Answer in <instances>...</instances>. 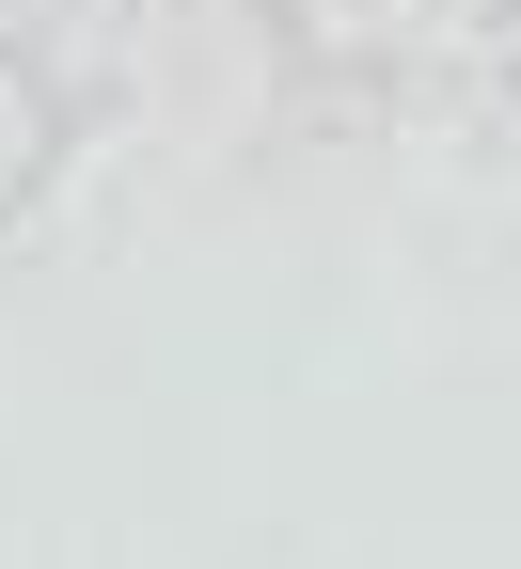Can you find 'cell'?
Segmentation results:
<instances>
[{
  "label": "cell",
  "mask_w": 521,
  "mask_h": 569,
  "mask_svg": "<svg viewBox=\"0 0 521 569\" xmlns=\"http://www.w3.org/2000/svg\"><path fill=\"white\" fill-rule=\"evenodd\" d=\"M301 17H317V32H332V48H380V32H395V17H411V0H301Z\"/></svg>",
  "instance_id": "1"
}]
</instances>
